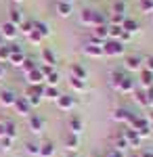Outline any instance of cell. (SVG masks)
Here are the masks:
<instances>
[{"label":"cell","mask_w":153,"mask_h":157,"mask_svg":"<svg viewBox=\"0 0 153 157\" xmlns=\"http://www.w3.org/2000/svg\"><path fill=\"white\" fill-rule=\"evenodd\" d=\"M0 46H2V38H0Z\"/></svg>","instance_id":"cell-53"},{"label":"cell","mask_w":153,"mask_h":157,"mask_svg":"<svg viewBox=\"0 0 153 157\" xmlns=\"http://www.w3.org/2000/svg\"><path fill=\"white\" fill-rule=\"evenodd\" d=\"M124 19H126V15L111 13V15H109V19H107V23H109V25H122V23H124Z\"/></svg>","instance_id":"cell-29"},{"label":"cell","mask_w":153,"mask_h":157,"mask_svg":"<svg viewBox=\"0 0 153 157\" xmlns=\"http://www.w3.org/2000/svg\"><path fill=\"white\" fill-rule=\"evenodd\" d=\"M15 111L19 113V115H23V117H27V115H32V105L25 101V97H17L15 98Z\"/></svg>","instance_id":"cell-5"},{"label":"cell","mask_w":153,"mask_h":157,"mask_svg":"<svg viewBox=\"0 0 153 157\" xmlns=\"http://www.w3.org/2000/svg\"><path fill=\"white\" fill-rule=\"evenodd\" d=\"M25 151H27L29 155H38V153H40V145H36V143L29 140V143H25Z\"/></svg>","instance_id":"cell-38"},{"label":"cell","mask_w":153,"mask_h":157,"mask_svg":"<svg viewBox=\"0 0 153 157\" xmlns=\"http://www.w3.org/2000/svg\"><path fill=\"white\" fill-rule=\"evenodd\" d=\"M27 82H29V86H40L44 82V73L40 69V65L36 69H32V71H27Z\"/></svg>","instance_id":"cell-9"},{"label":"cell","mask_w":153,"mask_h":157,"mask_svg":"<svg viewBox=\"0 0 153 157\" xmlns=\"http://www.w3.org/2000/svg\"><path fill=\"white\" fill-rule=\"evenodd\" d=\"M122 136L126 138V143H128L130 147H139V145H141V136H139L136 130H132V128H124Z\"/></svg>","instance_id":"cell-10"},{"label":"cell","mask_w":153,"mask_h":157,"mask_svg":"<svg viewBox=\"0 0 153 157\" xmlns=\"http://www.w3.org/2000/svg\"><path fill=\"white\" fill-rule=\"evenodd\" d=\"M65 147L71 149V151H76V149L80 147V136H78V134H67V136H65Z\"/></svg>","instance_id":"cell-23"},{"label":"cell","mask_w":153,"mask_h":157,"mask_svg":"<svg viewBox=\"0 0 153 157\" xmlns=\"http://www.w3.org/2000/svg\"><path fill=\"white\" fill-rule=\"evenodd\" d=\"M139 9L143 13H149L151 15L153 13V0H139Z\"/></svg>","instance_id":"cell-32"},{"label":"cell","mask_w":153,"mask_h":157,"mask_svg":"<svg viewBox=\"0 0 153 157\" xmlns=\"http://www.w3.org/2000/svg\"><path fill=\"white\" fill-rule=\"evenodd\" d=\"M4 136V124H0V138Z\"/></svg>","instance_id":"cell-48"},{"label":"cell","mask_w":153,"mask_h":157,"mask_svg":"<svg viewBox=\"0 0 153 157\" xmlns=\"http://www.w3.org/2000/svg\"><path fill=\"white\" fill-rule=\"evenodd\" d=\"M67 124H69V130H71V134H78V136L82 134V130H84V121L80 120L78 115H71Z\"/></svg>","instance_id":"cell-15"},{"label":"cell","mask_w":153,"mask_h":157,"mask_svg":"<svg viewBox=\"0 0 153 157\" xmlns=\"http://www.w3.org/2000/svg\"><path fill=\"white\" fill-rule=\"evenodd\" d=\"M143 69H149V71H153V55L143 57Z\"/></svg>","instance_id":"cell-40"},{"label":"cell","mask_w":153,"mask_h":157,"mask_svg":"<svg viewBox=\"0 0 153 157\" xmlns=\"http://www.w3.org/2000/svg\"><path fill=\"white\" fill-rule=\"evenodd\" d=\"M103 55H107V57H120V55H124V44L120 40H105L103 42Z\"/></svg>","instance_id":"cell-1"},{"label":"cell","mask_w":153,"mask_h":157,"mask_svg":"<svg viewBox=\"0 0 153 157\" xmlns=\"http://www.w3.org/2000/svg\"><path fill=\"white\" fill-rule=\"evenodd\" d=\"M92 19H94V11L92 9H82V13H80V21H82L84 25H90V27H92Z\"/></svg>","instance_id":"cell-22"},{"label":"cell","mask_w":153,"mask_h":157,"mask_svg":"<svg viewBox=\"0 0 153 157\" xmlns=\"http://www.w3.org/2000/svg\"><path fill=\"white\" fill-rule=\"evenodd\" d=\"M17 34H19V27H15V25L9 23V21L0 25V38H4V40H15Z\"/></svg>","instance_id":"cell-6"},{"label":"cell","mask_w":153,"mask_h":157,"mask_svg":"<svg viewBox=\"0 0 153 157\" xmlns=\"http://www.w3.org/2000/svg\"><path fill=\"white\" fill-rule=\"evenodd\" d=\"M132 115L128 109H124V107H120V109H116L113 111V120L116 121H128V117Z\"/></svg>","instance_id":"cell-26"},{"label":"cell","mask_w":153,"mask_h":157,"mask_svg":"<svg viewBox=\"0 0 153 157\" xmlns=\"http://www.w3.org/2000/svg\"><path fill=\"white\" fill-rule=\"evenodd\" d=\"M107 157H124V153H122V151H118V149H111V151L107 153Z\"/></svg>","instance_id":"cell-45"},{"label":"cell","mask_w":153,"mask_h":157,"mask_svg":"<svg viewBox=\"0 0 153 157\" xmlns=\"http://www.w3.org/2000/svg\"><path fill=\"white\" fill-rule=\"evenodd\" d=\"M4 136H6V138H15V136H17V126H15V121H6V124H4Z\"/></svg>","instance_id":"cell-28"},{"label":"cell","mask_w":153,"mask_h":157,"mask_svg":"<svg viewBox=\"0 0 153 157\" xmlns=\"http://www.w3.org/2000/svg\"><path fill=\"white\" fill-rule=\"evenodd\" d=\"M151 21H153V13H151Z\"/></svg>","instance_id":"cell-54"},{"label":"cell","mask_w":153,"mask_h":157,"mask_svg":"<svg viewBox=\"0 0 153 157\" xmlns=\"http://www.w3.org/2000/svg\"><path fill=\"white\" fill-rule=\"evenodd\" d=\"M147 120H149V124H151V121H153V111H151V113H149V117H147Z\"/></svg>","instance_id":"cell-50"},{"label":"cell","mask_w":153,"mask_h":157,"mask_svg":"<svg viewBox=\"0 0 153 157\" xmlns=\"http://www.w3.org/2000/svg\"><path fill=\"white\" fill-rule=\"evenodd\" d=\"M69 73H71V78H76V80H84V82H86V78H88L86 67L80 65V63H73V65L69 67Z\"/></svg>","instance_id":"cell-11"},{"label":"cell","mask_w":153,"mask_h":157,"mask_svg":"<svg viewBox=\"0 0 153 157\" xmlns=\"http://www.w3.org/2000/svg\"><path fill=\"white\" fill-rule=\"evenodd\" d=\"M124 67L128 71H141L143 69V57H139V55H128L124 59Z\"/></svg>","instance_id":"cell-4"},{"label":"cell","mask_w":153,"mask_h":157,"mask_svg":"<svg viewBox=\"0 0 153 157\" xmlns=\"http://www.w3.org/2000/svg\"><path fill=\"white\" fill-rule=\"evenodd\" d=\"M149 128H151V132H153V121H151V124H149Z\"/></svg>","instance_id":"cell-52"},{"label":"cell","mask_w":153,"mask_h":157,"mask_svg":"<svg viewBox=\"0 0 153 157\" xmlns=\"http://www.w3.org/2000/svg\"><path fill=\"white\" fill-rule=\"evenodd\" d=\"M0 143H2V149H4V151H9V149H11V145H13V138L2 136V138H0Z\"/></svg>","instance_id":"cell-43"},{"label":"cell","mask_w":153,"mask_h":157,"mask_svg":"<svg viewBox=\"0 0 153 157\" xmlns=\"http://www.w3.org/2000/svg\"><path fill=\"white\" fill-rule=\"evenodd\" d=\"M42 94H44V88H42V84H40V86H29V88H27V94H25V101H27L32 107H36V105H40Z\"/></svg>","instance_id":"cell-2"},{"label":"cell","mask_w":153,"mask_h":157,"mask_svg":"<svg viewBox=\"0 0 153 157\" xmlns=\"http://www.w3.org/2000/svg\"><path fill=\"white\" fill-rule=\"evenodd\" d=\"M32 29H34V23H32V21H27V19H23V23L19 25V32H21V34H25V36H27V34H29V32H32Z\"/></svg>","instance_id":"cell-37"},{"label":"cell","mask_w":153,"mask_h":157,"mask_svg":"<svg viewBox=\"0 0 153 157\" xmlns=\"http://www.w3.org/2000/svg\"><path fill=\"white\" fill-rule=\"evenodd\" d=\"M57 13H59L61 17H69L71 13H73V6H71L69 2H57Z\"/></svg>","instance_id":"cell-24"},{"label":"cell","mask_w":153,"mask_h":157,"mask_svg":"<svg viewBox=\"0 0 153 157\" xmlns=\"http://www.w3.org/2000/svg\"><path fill=\"white\" fill-rule=\"evenodd\" d=\"M128 147H130V145L126 143V138H124V136L120 134L118 138H116V147H113V149H118V151H122V153H124V151H126Z\"/></svg>","instance_id":"cell-34"},{"label":"cell","mask_w":153,"mask_h":157,"mask_svg":"<svg viewBox=\"0 0 153 157\" xmlns=\"http://www.w3.org/2000/svg\"><path fill=\"white\" fill-rule=\"evenodd\" d=\"M32 23H34V29H36V32H38V34H40L42 38L50 36V27H48V25L44 23V21H38V19H34Z\"/></svg>","instance_id":"cell-18"},{"label":"cell","mask_w":153,"mask_h":157,"mask_svg":"<svg viewBox=\"0 0 153 157\" xmlns=\"http://www.w3.org/2000/svg\"><path fill=\"white\" fill-rule=\"evenodd\" d=\"M141 86L143 88H151L153 86V71H149V69H141Z\"/></svg>","instance_id":"cell-19"},{"label":"cell","mask_w":153,"mask_h":157,"mask_svg":"<svg viewBox=\"0 0 153 157\" xmlns=\"http://www.w3.org/2000/svg\"><path fill=\"white\" fill-rule=\"evenodd\" d=\"M44 82H46L48 86H57V84H59V73H57V71H50L46 78H44Z\"/></svg>","instance_id":"cell-35"},{"label":"cell","mask_w":153,"mask_h":157,"mask_svg":"<svg viewBox=\"0 0 153 157\" xmlns=\"http://www.w3.org/2000/svg\"><path fill=\"white\" fill-rule=\"evenodd\" d=\"M9 23H13L15 27H19V25L23 23V13L19 11L17 6H13L11 11H9Z\"/></svg>","instance_id":"cell-16"},{"label":"cell","mask_w":153,"mask_h":157,"mask_svg":"<svg viewBox=\"0 0 153 157\" xmlns=\"http://www.w3.org/2000/svg\"><path fill=\"white\" fill-rule=\"evenodd\" d=\"M9 57H11L9 44H2V46H0V63H9Z\"/></svg>","instance_id":"cell-33"},{"label":"cell","mask_w":153,"mask_h":157,"mask_svg":"<svg viewBox=\"0 0 153 157\" xmlns=\"http://www.w3.org/2000/svg\"><path fill=\"white\" fill-rule=\"evenodd\" d=\"M15 98H17V94L13 90H0V105L2 107H13Z\"/></svg>","instance_id":"cell-13"},{"label":"cell","mask_w":153,"mask_h":157,"mask_svg":"<svg viewBox=\"0 0 153 157\" xmlns=\"http://www.w3.org/2000/svg\"><path fill=\"white\" fill-rule=\"evenodd\" d=\"M145 94H147V101H149V105L153 107V86H151V88H145Z\"/></svg>","instance_id":"cell-44"},{"label":"cell","mask_w":153,"mask_h":157,"mask_svg":"<svg viewBox=\"0 0 153 157\" xmlns=\"http://www.w3.org/2000/svg\"><path fill=\"white\" fill-rule=\"evenodd\" d=\"M134 101L143 105V107H149V101H147V94H145V90H134Z\"/></svg>","instance_id":"cell-30"},{"label":"cell","mask_w":153,"mask_h":157,"mask_svg":"<svg viewBox=\"0 0 153 157\" xmlns=\"http://www.w3.org/2000/svg\"><path fill=\"white\" fill-rule=\"evenodd\" d=\"M130 38H132V36H130V34H126V32H124V34H122V38H120V42H122V44H124V42H128Z\"/></svg>","instance_id":"cell-46"},{"label":"cell","mask_w":153,"mask_h":157,"mask_svg":"<svg viewBox=\"0 0 153 157\" xmlns=\"http://www.w3.org/2000/svg\"><path fill=\"white\" fill-rule=\"evenodd\" d=\"M21 67H23L25 73H27V71H32V69H36V67H38V63H36L34 59H29V57H25V61H23V65H21Z\"/></svg>","instance_id":"cell-39"},{"label":"cell","mask_w":153,"mask_h":157,"mask_svg":"<svg viewBox=\"0 0 153 157\" xmlns=\"http://www.w3.org/2000/svg\"><path fill=\"white\" fill-rule=\"evenodd\" d=\"M40 157H53L55 155V145L50 143V140H46V143H42L40 145V153H38Z\"/></svg>","instance_id":"cell-20"},{"label":"cell","mask_w":153,"mask_h":157,"mask_svg":"<svg viewBox=\"0 0 153 157\" xmlns=\"http://www.w3.org/2000/svg\"><path fill=\"white\" fill-rule=\"evenodd\" d=\"M59 94H61V92H59V88H57V86H46L42 97L50 98V101H57V98H59Z\"/></svg>","instance_id":"cell-27"},{"label":"cell","mask_w":153,"mask_h":157,"mask_svg":"<svg viewBox=\"0 0 153 157\" xmlns=\"http://www.w3.org/2000/svg\"><path fill=\"white\" fill-rule=\"evenodd\" d=\"M69 86L76 90V92H84V90H86V82H84V80H76V78H71Z\"/></svg>","instance_id":"cell-31"},{"label":"cell","mask_w":153,"mask_h":157,"mask_svg":"<svg viewBox=\"0 0 153 157\" xmlns=\"http://www.w3.org/2000/svg\"><path fill=\"white\" fill-rule=\"evenodd\" d=\"M116 90H118V92H122V94H130V92H134V80H132L130 75H124V78L118 82Z\"/></svg>","instance_id":"cell-7"},{"label":"cell","mask_w":153,"mask_h":157,"mask_svg":"<svg viewBox=\"0 0 153 157\" xmlns=\"http://www.w3.org/2000/svg\"><path fill=\"white\" fill-rule=\"evenodd\" d=\"M141 157H153V153H151V151H143Z\"/></svg>","instance_id":"cell-47"},{"label":"cell","mask_w":153,"mask_h":157,"mask_svg":"<svg viewBox=\"0 0 153 157\" xmlns=\"http://www.w3.org/2000/svg\"><path fill=\"white\" fill-rule=\"evenodd\" d=\"M57 105H59V109H63V111H69V109L76 105V98H73V94H59Z\"/></svg>","instance_id":"cell-12"},{"label":"cell","mask_w":153,"mask_h":157,"mask_svg":"<svg viewBox=\"0 0 153 157\" xmlns=\"http://www.w3.org/2000/svg\"><path fill=\"white\" fill-rule=\"evenodd\" d=\"M84 55H86V57H92V59L105 57V55H103V44H94V42L86 44V46H84Z\"/></svg>","instance_id":"cell-8"},{"label":"cell","mask_w":153,"mask_h":157,"mask_svg":"<svg viewBox=\"0 0 153 157\" xmlns=\"http://www.w3.org/2000/svg\"><path fill=\"white\" fill-rule=\"evenodd\" d=\"M4 75V67H2V63H0V78Z\"/></svg>","instance_id":"cell-49"},{"label":"cell","mask_w":153,"mask_h":157,"mask_svg":"<svg viewBox=\"0 0 153 157\" xmlns=\"http://www.w3.org/2000/svg\"><path fill=\"white\" fill-rule=\"evenodd\" d=\"M42 61H44L46 65H53V67H55L57 57H55V52H53L50 48H46V46H44V48H42Z\"/></svg>","instance_id":"cell-25"},{"label":"cell","mask_w":153,"mask_h":157,"mask_svg":"<svg viewBox=\"0 0 153 157\" xmlns=\"http://www.w3.org/2000/svg\"><path fill=\"white\" fill-rule=\"evenodd\" d=\"M27 40H29V42H32V44H42V40H44V38L40 36V34H38V32H36V29H32V32H29V34H27Z\"/></svg>","instance_id":"cell-36"},{"label":"cell","mask_w":153,"mask_h":157,"mask_svg":"<svg viewBox=\"0 0 153 157\" xmlns=\"http://www.w3.org/2000/svg\"><path fill=\"white\" fill-rule=\"evenodd\" d=\"M109 78H111V86L116 88V86H118V82L122 80V78H124V73H122V71H113L111 75H109Z\"/></svg>","instance_id":"cell-42"},{"label":"cell","mask_w":153,"mask_h":157,"mask_svg":"<svg viewBox=\"0 0 153 157\" xmlns=\"http://www.w3.org/2000/svg\"><path fill=\"white\" fill-rule=\"evenodd\" d=\"M113 13H120V15H126V4L118 0V2H113Z\"/></svg>","instance_id":"cell-41"},{"label":"cell","mask_w":153,"mask_h":157,"mask_svg":"<svg viewBox=\"0 0 153 157\" xmlns=\"http://www.w3.org/2000/svg\"><path fill=\"white\" fill-rule=\"evenodd\" d=\"M15 2H21V0H15Z\"/></svg>","instance_id":"cell-55"},{"label":"cell","mask_w":153,"mask_h":157,"mask_svg":"<svg viewBox=\"0 0 153 157\" xmlns=\"http://www.w3.org/2000/svg\"><path fill=\"white\" fill-rule=\"evenodd\" d=\"M122 29H124L126 34L132 36V34H136V32H139V21H134V19H128V17H126V19H124V23H122Z\"/></svg>","instance_id":"cell-17"},{"label":"cell","mask_w":153,"mask_h":157,"mask_svg":"<svg viewBox=\"0 0 153 157\" xmlns=\"http://www.w3.org/2000/svg\"><path fill=\"white\" fill-rule=\"evenodd\" d=\"M9 48H11V57H9V63L15 65V67H21L25 61V52L21 50L19 44H9Z\"/></svg>","instance_id":"cell-3"},{"label":"cell","mask_w":153,"mask_h":157,"mask_svg":"<svg viewBox=\"0 0 153 157\" xmlns=\"http://www.w3.org/2000/svg\"><path fill=\"white\" fill-rule=\"evenodd\" d=\"M29 128H32V132H34V134H40L42 130H44V120H42L38 113L29 115Z\"/></svg>","instance_id":"cell-14"},{"label":"cell","mask_w":153,"mask_h":157,"mask_svg":"<svg viewBox=\"0 0 153 157\" xmlns=\"http://www.w3.org/2000/svg\"><path fill=\"white\" fill-rule=\"evenodd\" d=\"M107 34H109V40H120L122 34H124V29H122V25H109L107 23Z\"/></svg>","instance_id":"cell-21"},{"label":"cell","mask_w":153,"mask_h":157,"mask_svg":"<svg viewBox=\"0 0 153 157\" xmlns=\"http://www.w3.org/2000/svg\"><path fill=\"white\" fill-rule=\"evenodd\" d=\"M59 2H69V4H73V0H59Z\"/></svg>","instance_id":"cell-51"}]
</instances>
